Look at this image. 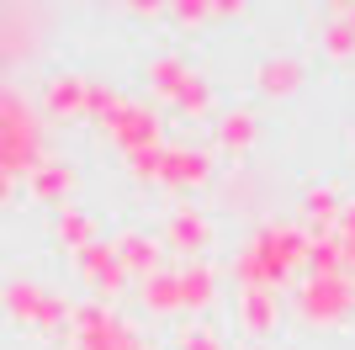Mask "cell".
I'll list each match as a JSON object with an SVG mask.
<instances>
[{"instance_id":"e0dca14e","label":"cell","mask_w":355,"mask_h":350,"mask_svg":"<svg viewBox=\"0 0 355 350\" xmlns=\"http://www.w3.org/2000/svg\"><path fill=\"white\" fill-rule=\"evenodd\" d=\"M254 133H260V128H254L250 112H228V117L218 122V144H223V149H250Z\"/></svg>"},{"instance_id":"7c38bea8","label":"cell","mask_w":355,"mask_h":350,"mask_svg":"<svg viewBox=\"0 0 355 350\" xmlns=\"http://www.w3.org/2000/svg\"><path fill=\"white\" fill-rule=\"evenodd\" d=\"M148 85L159 90V96H180V90L191 85V69H186L180 58H154V64H148Z\"/></svg>"},{"instance_id":"9c48e42d","label":"cell","mask_w":355,"mask_h":350,"mask_svg":"<svg viewBox=\"0 0 355 350\" xmlns=\"http://www.w3.org/2000/svg\"><path fill=\"white\" fill-rule=\"evenodd\" d=\"M112 249H117L122 271H144V276H154V265H159V239H148V233H122Z\"/></svg>"},{"instance_id":"ba28073f","label":"cell","mask_w":355,"mask_h":350,"mask_svg":"<svg viewBox=\"0 0 355 350\" xmlns=\"http://www.w3.org/2000/svg\"><path fill=\"white\" fill-rule=\"evenodd\" d=\"M69 186H74V170L64 160H43V165H32V170H27V191L37 197V202H59L64 207Z\"/></svg>"},{"instance_id":"2e32d148","label":"cell","mask_w":355,"mask_h":350,"mask_svg":"<svg viewBox=\"0 0 355 350\" xmlns=\"http://www.w3.org/2000/svg\"><path fill=\"white\" fill-rule=\"evenodd\" d=\"M144 303L154 308V313H175V308H186V297H180V276H148Z\"/></svg>"},{"instance_id":"30bf717a","label":"cell","mask_w":355,"mask_h":350,"mask_svg":"<svg viewBox=\"0 0 355 350\" xmlns=\"http://www.w3.org/2000/svg\"><path fill=\"white\" fill-rule=\"evenodd\" d=\"M43 106L48 112H64V117H80L85 112V80H80V74H59V80L48 85Z\"/></svg>"},{"instance_id":"5bb4252c","label":"cell","mask_w":355,"mask_h":350,"mask_svg":"<svg viewBox=\"0 0 355 350\" xmlns=\"http://www.w3.org/2000/svg\"><path fill=\"white\" fill-rule=\"evenodd\" d=\"M212 287H218V271H212V265H186V271H180V297H186V308H202L212 297Z\"/></svg>"},{"instance_id":"52a82bcc","label":"cell","mask_w":355,"mask_h":350,"mask_svg":"<svg viewBox=\"0 0 355 350\" xmlns=\"http://www.w3.org/2000/svg\"><path fill=\"white\" fill-rule=\"evenodd\" d=\"M207 239H212V228H207V218H202L196 207H175L170 223H164V244L180 249V255H202Z\"/></svg>"},{"instance_id":"d6986e66","label":"cell","mask_w":355,"mask_h":350,"mask_svg":"<svg viewBox=\"0 0 355 350\" xmlns=\"http://www.w3.org/2000/svg\"><path fill=\"white\" fill-rule=\"evenodd\" d=\"M308 212H313L318 223H329L334 212H340V202H334V191H313V197H308Z\"/></svg>"},{"instance_id":"7a4b0ae2","label":"cell","mask_w":355,"mask_h":350,"mask_svg":"<svg viewBox=\"0 0 355 350\" xmlns=\"http://www.w3.org/2000/svg\"><path fill=\"white\" fill-rule=\"evenodd\" d=\"M74 335H80V350H138L133 324L112 319L101 303H85L74 313Z\"/></svg>"},{"instance_id":"9a60e30c","label":"cell","mask_w":355,"mask_h":350,"mask_svg":"<svg viewBox=\"0 0 355 350\" xmlns=\"http://www.w3.org/2000/svg\"><path fill=\"white\" fill-rule=\"evenodd\" d=\"M297 80H302V64H297V58L260 64V90H266V96H286V90H297Z\"/></svg>"},{"instance_id":"4fadbf2b","label":"cell","mask_w":355,"mask_h":350,"mask_svg":"<svg viewBox=\"0 0 355 350\" xmlns=\"http://www.w3.org/2000/svg\"><path fill=\"white\" fill-rule=\"evenodd\" d=\"M53 239L69 244L74 255H80L85 244H96V239H90V218H85V212H74V207H59V218H53Z\"/></svg>"},{"instance_id":"8992f818","label":"cell","mask_w":355,"mask_h":350,"mask_svg":"<svg viewBox=\"0 0 355 350\" xmlns=\"http://www.w3.org/2000/svg\"><path fill=\"white\" fill-rule=\"evenodd\" d=\"M154 181H164V186H202V181H212V160L207 154H196V149H170V154H159V175Z\"/></svg>"},{"instance_id":"277c9868","label":"cell","mask_w":355,"mask_h":350,"mask_svg":"<svg viewBox=\"0 0 355 350\" xmlns=\"http://www.w3.org/2000/svg\"><path fill=\"white\" fill-rule=\"evenodd\" d=\"M106 133L117 138L128 154H144V149H159V122H154V112H144V106H122L106 117Z\"/></svg>"},{"instance_id":"8fae6325","label":"cell","mask_w":355,"mask_h":350,"mask_svg":"<svg viewBox=\"0 0 355 350\" xmlns=\"http://www.w3.org/2000/svg\"><path fill=\"white\" fill-rule=\"evenodd\" d=\"M239 313H244V329H250V335H270V324H276V292H244V297H239Z\"/></svg>"},{"instance_id":"6da1fadb","label":"cell","mask_w":355,"mask_h":350,"mask_svg":"<svg viewBox=\"0 0 355 350\" xmlns=\"http://www.w3.org/2000/svg\"><path fill=\"white\" fill-rule=\"evenodd\" d=\"M6 308H11L21 324H32V329H59V324L69 319V303H64L59 292L37 287V281H11V287H6Z\"/></svg>"},{"instance_id":"5b68a950","label":"cell","mask_w":355,"mask_h":350,"mask_svg":"<svg viewBox=\"0 0 355 350\" xmlns=\"http://www.w3.org/2000/svg\"><path fill=\"white\" fill-rule=\"evenodd\" d=\"M74 260H80V276L101 292V297L122 292V281H128V271H122V260H117V249H112V244H85Z\"/></svg>"},{"instance_id":"3957f363","label":"cell","mask_w":355,"mask_h":350,"mask_svg":"<svg viewBox=\"0 0 355 350\" xmlns=\"http://www.w3.org/2000/svg\"><path fill=\"white\" fill-rule=\"evenodd\" d=\"M297 308H302V319H313V324H334L355 308V292L345 287L340 276H318V271H313V281L302 287Z\"/></svg>"},{"instance_id":"ac0fdd59","label":"cell","mask_w":355,"mask_h":350,"mask_svg":"<svg viewBox=\"0 0 355 350\" xmlns=\"http://www.w3.org/2000/svg\"><path fill=\"white\" fill-rule=\"evenodd\" d=\"M180 350H223V340L212 335V329H186V335H180Z\"/></svg>"}]
</instances>
